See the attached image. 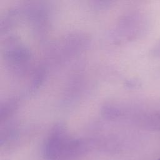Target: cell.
I'll use <instances>...</instances> for the list:
<instances>
[{
	"label": "cell",
	"mask_w": 160,
	"mask_h": 160,
	"mask_svg": "<svg viewBox=\"0 0 160 160\" xmlns=\"http://www.w3.org/2000/svg\"><path fill=\"white\" fill-rule=\"evenodd\" d=\"M79 147V142L70 138L63 126L56 124L44 142L43 154L48 160H61L76 154Z\"/></svg>",
	"instance_id": "1"
},
{
	"label": "cell",
	"mask_w": 160,
	"mask_h": 160,
	"mask_svg": "<svg viewBox=\"0 0 160 160\" xmlns=\"http://www.w3.org/2000/svg\"><path fill=\"white\" fill-rule=\"evenodd\" d=\"M152 54L156 57H160V39H159L152 47Z\"/></svg>",
	"instance_id": "2"
},
{
	"label": "cell",
	"mask_w": 160,
	"mask_h": 160,
	"mask_svg": "<svg viewBox=\"0 0 160 160\" xmlns=\"http://www.w3.org/2000/svg\"><path fill=\"white\" fill-rule=\"evenodd\" d=\"M158 160H160V159H158Z\"/></svg>",
	"instance_id": "3"
}]
</instances>
